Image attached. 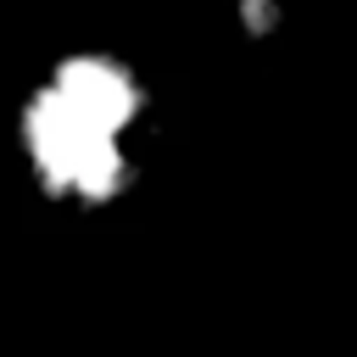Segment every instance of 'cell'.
Returning a JSON list of instances; mask_svg holds the SVG:
<instances>
[{
    "mask_svg": "<svg viewBox=\"0 0 357 357\" xmlns=\"http://www.w3.org/2000/svg\"><path fill=\"white\" fill-rule=\"evenodd\" d=\"M151 123L145 78L112 50H67L22 95L17 145L33 184L61 206H106L139 173Z\"/></svg>",
    "mask_w": 357,
    "mask_h": 357,
    "instance_id": "cell-1",
    "label": "cell"
}]
</instances>
